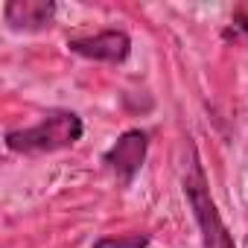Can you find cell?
I'll return each instance as SVG.
<instances>
[{
  "label": "cell",
  "mask_w": 248,
  "mask_h": 248,
  "mask_svg": "<svg viewBox=\"0 0 248 248\" xmlns=\"http://www.w3.org/2000/svg\"><path fill=\"white\" fill-rule=\"evenodd\" d=\"M82 117L67 108H53L47 111L35 126L30 129H12L6 132V146L12 152L35 155V152H59L82 140Z\"/></svg>",
  "instance_id": "1"
},
{
  "label": "cell",
  "mask_w": 248,
  "mask_h": 248,
  "mask_svg": "<svg viewBox=\"0 0 248 248\" xmlns=\"http://www.w3.org/2000/svg\"><path fill=\"white\" fill-rule=\"evenodd\" d=\"M184 196H187L193 219L202 231V248H236L231 231L225 228V222L216 210V202L210 196V187H207V178H204L196 146H190V164H187V172H184Z\"/></svg>",
  "instance_id": "2"
},
{
  "label": "cell",
  "mask_w": 248,
  "mask_h": 248,
  "mask_svg": "<svg viewBox=\"0 0 248 248\" xmlns=\"http://www.w3.org/2000/svg\"><path fill=\"white\" fill-rule=\"evenodd\" d=\"M146 149H149L146 132L129 129V132H123V135L117 138V143L102 155V164L111 170V175H114L123 187H129V184L135 181V175L140 172L143 161H146Z\"/></svg>",
  "instance_id": "3"
},
{
  "label": "cell",
  "mask_w": 248,
  "mask_h": 248,
  "mask_svg": "<svg viewBox=\"0 0 248 248\" xmlns=\"http://www.w3.org/2000/svg\"><path fill=\"white\" fill-rule=\"evenodd\" d=\"M67 47H70V53H76L82 59L120 64L132 53V38L123 30H105V32H96V35H88V38H70Z\"/></svg>",
  "instance_id": "4"
},
{
  "label": "cell",
  "mask_w": 248,
  "mask_h": 248,
  "mask_svg": "<svg viewBox=\"0 0 248 248\" xmlns=\"http://www.w3.org/2000/svg\"><path fill=\"white\" fill-rule=\"evenodd\" d=\"M3 18L15 32H41L56 18L53 0H9L3 6Z\"/></svg>",
  "instance_id": "5"
},
{
  "label": "cell",
  "mask_w": 248,
  "mask_h": 248,
  "mask_svg": "<svg viewBox=\"0 0 248 248\" xmlns=\"http://www.w3.org/2000/svg\"><path fill=\"white\" fill-rule=\"evenodd\" d=\"M149 236L146 233H123V236H99L93 248H146Z\"/></svg>",
  "instance_id": "6"
},
{
  "label": "cell",
  "mask_w": 248,
  "mask_h": 248,
  "mask_svg": "<svg viewBox=\"0 0 248 248\" xmlns=\"http://www.w3.org/2000/svg\"><path fill=\"white\" fill-rule=\"evenodd\" d=\"M233 24H236V30L248 32V0L239 3V6H233Z\"/></svg>",
  "instance_id": "7"
}]
</instances>
